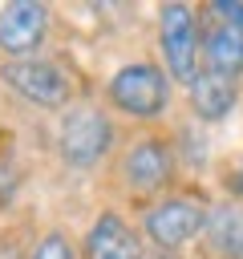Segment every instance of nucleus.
Returning <instances> with one entry per match:
<instances>
[{"instance_id":"1","label":"nucleus","mask_w":243,"mask_h":259,"mask_svg":"<svg viewBox=\"0 0 243 259\" xmlns=\"http://www.w3.org/2000/svg\"><path fill=\"white\" fill-rule=\"evenodd\" d=\"M158 45H162V65L170 81L194 85L202 73V12L190 4H162L158 8Z\"/></svg>"},{"instance_id":"2","label":"nucleus","mask_w":243,"mask_h":259,"mask_svg":"<svg viewBox=\"0 0 243 259\" xmlns=\"http://www.w3.org/2000/svg\"><path fill=\"white\" fill-rule=\"evenodd\" d=\"M105 97L117 113L126 117H138V121H154L166 113L170 105V73L154 61H134V65H122L109 85H105Z\"/></svg>"},{"instance_id":"3","label":"nucleus","mask_w":243,"mask_h":259,"mask_svg":"<svg viewBox=\"0 0 243 259\" xmlns=\"http://www.w3.org/2000/svg\"><path fill=\"white\" fill-rule=\"evenodd\" d=\"M57 150L77 170L97 166L113 150V121H109V113H101L97 105H73V109H65L61 130H57Z\"/></svg>"},{"instance_id":"4","label":"nucleus","mask_w":243,"mask_h":259,"mask_svg":"<svg viewBox=\"0 0 243 259\" xmlns=\"http://www.w3.org/2000/svg\"><path fill=\"white\" fill-rule=\"evenodd\" d=\"M170 178H174V146L158 134H142L117 154V182L134 194H162Z\"/></svg>"},{"instance_id":"5","label":"nucleus","mask_w":243,"mask_h":259,"mask_svg":"<svg viewBox=\"0 0 243 259\" xmlns=\"http://www.w3.org/2000/svg\"><path fill=\"white\" fill-rule=\"evenodd\" d=\"M0 81H4L16 97H24L28 105H36V109H65V105H69V93H73L69 73H65L57 61H49V57L4 61V65H0Z\"/></svg>"},{"instance_id":"6","label":"nucleus","mask_w":243,"mask_h":259,"mask_svg":"<svg viewBox=\"0 0 243 259\" xmlns=\"http://www.w3.org/2000/svg\"><path fill=\"white\" fill-rule=\"evenodd\" d=\"M211 223V210L198 198H162L142 214V231L158 251H178L198 239Z\"/></svg>"},{"instance_id":"7","label":"nucleus","mask_w":243,"mask_h":259,"mask_svg":"<svg viewBox=\"0 0 243 259\" xmlns=\"http://www.w3.org/2000/svg\"><path fill=\"white\" fill-rule=\"evenodd\" d=\"M49 36V8L40 0H12L0 8V53L8 61L36 57Z\"/></svg>"},{"instance_id":"8","label":"nucleus","mask_w":243,"mask_h":259,"mask_svg":"<svg viewBox=\"0 0 243 259\" xmlns=\"http://www.w3.org/2000/svg\"><path fill=\"white\" fill-rule=\"evenodd\" d=\"M202 69L231 81L243 73V24L215 20V16L202 20Z\"/></svg>"},{"instance_id":"9","label":"nucleus","mask_w":243,"mask_h":259,"mask_svg":"<svg viewBox=\"0 0 243 259\" xmlns=\"http://www.w3.org/2000/svg\"><path fill=\"white\" fill-rule=\"evenodd\" d=\"M85 259H146V251H142L138 231L122 214L105 210L85 235Z\"/></svg>"},{"instance_id":"10","label":"nucleus","mask_w":243,"mask_h":259,"mask_svg":"<svg viewBox=\"0 0 243 259\" xmlns=\"http://www.w3.org/2000/svg\"><path fill=\"white\" fill-rule=\"evenodd\" d=\"M186 97H190V109L202 117V121H219V117H227L231 109H235V101H239V85L231 81V77H219V73H198V81L186 89Z\"/></svg>"},{"instance_id":"11","label":"nucleus","mask_w":243,"mask_h":259,"mask_svg":"<svg viewBox=\"0 0 243 259\" xmlns=\"http://www.w3.org/2000/svg\"><path fill=\"white\" fill-rule=\"evenodd\" d=\"M207 239L219 255L227 259H243V206H215L211 223H207Z\"/></svg>"},{"instance_id":"12","label":"nucleus","mask_w":243,"mask_h":259,"mask_svg":"<svg viewBox=\"0 0 243 259\" xmlns=\"http://www.w3.org/2000/svg\"><path fill=\"white\" fill-rule=\"evenodd\" d=\"M28 259H77V247L69 243L65 231H45L36 243H32V255Z\"/></svg>"},{"instance_id":"13","label":"nucleus","mask_w":243,"mask_h":259,"mask_svg":"<svg viewBox=\"0 0 243 259\" xmlns=\"http://www.w3.org/2000/svg\"><path fill=\"white\" fill-rule=\"evenodd\" d=\"M223 186H227L235 198H243V154H239V158L231 162V170L223 174Z\"/></svg>"}]
</instances>
